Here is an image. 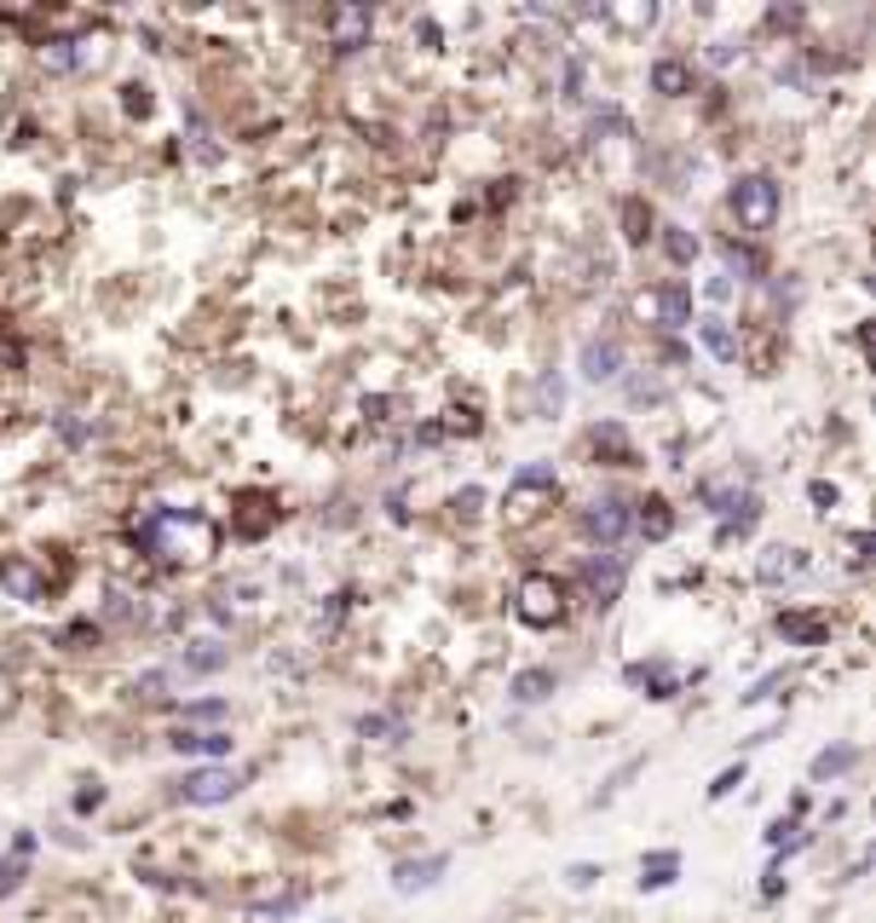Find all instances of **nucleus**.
Segmentation results:
<instances>
[{
  "label": "nucleus",
  "mask_w": 876,
  "mask_h": 923,
  "mask_svg": "<svg viewBox=\"0 0 876 923\" xmlns=\"http://www.w3.org/2000/svg\"><path fill=\"white\" fill-rule=\"evenodd\" d=\"M370 733L375 739H398V721L393 716H363V739H370Z\"/></svg>",
  "instance_id": "c756f323"
},
{
  "label": "nucleus",
  "mask_w": 876,
  "mask_h": 923,
  "mask_svg": "<svg viewBox=\"0 0 876 923\" xmlns=\"http://www.w3.org/2000/svg\"><path fill=\"white\" fill-rule=\"evenodd\" d=\"M635 312L646 317V324H658V329H686V324H692V289H686V284L646 289V295L635 300Z\"/></svg>",
  "instance_id": "423d86ee"
},
{
  "label": "nucleus",
  "mask_w": 876,
  "mask_h": 923,
  "mask_svg": "<svg viewBox=\"0 0 876 923\" xmlns=\"http://www.w3.org/2000/svg\"><path fill=\"white\" fill-rule=\"evenodd\" d=\"M623 370V347L617 340H583V375L588 381H611Z\"/></svg>",
  "instance_id": "ddd939ff"
},
{
  "label": "nucleus",
  "mask_w": 876,
  "mask_h": 923,
  "mask_svg": "<svg viewBox=\"0 0 876 923\" xmlns=\"http://www.w3.org/2000/svg\"><path fill=\"white\" fill-rule=\"evenodd\" d=\"M779 635L790 640V647H819V640L830 635V618L825 612H779Z\"/></svg>",
  "instance_id": "9b49d317"
},
{
  "label": "nucleus",
  "mask_w": 876,
  "mask_h": 923,
  "mask_svg": "<svg viewBox=\"0 0 876 923\" xmlns=\"http://www.w3.org/2000/svg\"><path fill=\"white\" fill-rule=\"evenodd\" d=\"M110 58V29H87V35H52V41H40V64L52 75L64 70H98Z\"/></svg>",
  "instance_id": "f03ea898"
},
{
  "label": "nucleus",
  "mask_w": 876,
  "mask_h": 923,
  "mask_svg": "<svg viewBox=\"0 0 876 923\" xmlns=\"http://www.w3.org/2000/svg\"><path fill=\"white\" fill-rule=\"evenodd\" d=\"M651 87L675 98V93H686V87H692V70L681 64V58H658V64H651Z\"/></svg>",
  "instance_id": "f3484780"
},
{
  "label": "nucleus",
  "mask_w": 876,
  "mask_h": 923,
  "mask_svg": "<svg viewBox=\"0 0 876 923\" xmlns=\"http://www.w3.org/2000/svg\"><path fill=\"white\" fill-rule=\"evenodd\" d=\"M226 658H231V647H219V640H202L196 652H185V664H179V670H185V675H208V670L226 664Z\"/></svg>",
  "instance_id": "5701e85b"
},
{
  "label": "nucleus",
  "mask_w": 876,
  "mask_h": 923,
  "mask_svg": "<svg viewBox=\"0 0 876 923\" xmlns=\"http://www.w3.org/2000/svg\"><path fill=\"white\" fill-rule=\"evenodd\" d=\"M514 612L531 630H548V624H560V618H565V589L548 572H525L519 589H514Z\"/></svg>",
  "instance_id": "7ed1b4c3"
},
{
  "label": "nucleus",
  "mask_w": 876,
  "mask_h": 923,
  "mask_svg": "<svg viewBox=\"0 0 876 923\" xmlns=\"http://www.w3.org/2000/svg\"><path fill=\"white\" fill-rule=\"evenodd\" d=\"M628 681L646 687V698H669L681 687V670L675 664H628Z\"/></svg>",
  "instance_id": "4468645a"
},
{
  "label": "nucleus",
  "mask_w": 876,
  "mask_h": 923,
  "mask_svg": "<svg viewBox=\"0 0 876 923\" xmlns=\"http://www.w3.org/2000/svg\"><path fill=\"white\" fill-rule=\"evenodd\" d=\"M560 405H565V381H560V375H542V387H537V410H542V416H554Z\"/></svg>",
  "instance_id": "a878e982"
},
{
  "label": "nucleus",
  "mask_w": 876,
  "mask_h": 923,
  "mask_svg": "<svg viewBox=\"0 0 876 923\" xmlns=\"http://www.w3.org/2000/svg\"><path fill=\"white\" fill-rule=\"evenodd\" d=\"M635 526H640L646 537H669L675 514H669V503H658V496H651V503H640V519H635Z\"/></svg>",
  "instance_id": "b1692460"
},
{
  "label": "nucleus",
  "mask_w": 876,
  "mask_h": 923,
  "mask_svg": "<svg viewBox=\"0 0 876 923\" xmlns=\"http://www.w3.org/2000/svg\"><path fill=\"white\" fill-rule=\"evenodd\" d=\"M370 7H335L329 12V35H335V52H358L370 47Z\"/></svg>",
  "instance_id": "1a4fd4ad"
},
{
  "label": "nucleus",
  "mask_w": 876,
  "mask_h": 923,
  "mask_svg": "<svg viewBox=\"0 0 876 923\" xmlns=\"http://www.w3.org/2000/svg\"><path fill=\"white\" fill-rule=\"evenodd\" d=\"M739 786H744V768H727L716 786H709V796H727V791H739Z\"/></svg>",
  "instance_id": "7c9ffc66"
},
{
  "label": "nucleus",
  "mask_w": 876,
  "mask_h": 923,
  "mask_svg": "<svg viewBox=\"0 0 876 923\" xmlns=\"http://www.w3.org/2000/svg\"><path fill=\"white\" fill-rule=\"evenodd\" d=\"M29 849H35V837L24 831V837H17V849H12L7 860H0V895H12V889H17V877H24V866H29Z\"/></svg>",
  "instance_id": "aec40b11"
},
{
  "label": "nucleus",
  "mask_w": 876,
  "mask_h": 923,
  "mask_svg": "<svg viewBox=\"0 0 876 923\" xmlns=\"http://www.w3.org/2000/svg\"><path fill=\"white\" fill-rule=\"evenodd\" d=\"M623 226H628V243H646V237H651V214H646L640 203H628V208H623Z\"/></svg>",
  "instance_id": "bb28decb"
},
{
  "label": "nucleus",
  "mask_w": 876,
  "mask_h": 923,
  "mask_svg": "<svg viewBox=\"0 0 876 923\" xmlns=\"http://www.w3.org/2000/svg\"><path fill=\"white\" fill-rule=\"evenodd\" d=\"M732 214H739L744 231H772V219H779V185H772L767 173H744L739 185H732Z\"/></svg>",
  "instance_id": "20e7f679"
},
{
  "label": "nucleus",
  "mask_w": 876,
  "mask_h": 923,
  "mask_svg": "<svg viewBox=\"0 0 876 923\" xmlns=\"http://www.w3.org/2000/svg\"><path fill=\"white\" fill-rule=\"evenodd\" d=\"M675 872H681V854H675V849L646 854V860H640V889H663V883H675Z\"/></svg>",
  "instance_id": "dca6fc26"
},
{
  "label": "nucleus",
  "mask_w": 876,
  "mask_h": 923,
  "mask_svg": "<svg viewBox=\"0 0 876 923\" xmlns=\"http://www.w3.org/2000/svg\"><path fill=\"white\" fill-rule=\"evenodd\" d=\"M807 566L802 560V549H772L767 560H761V584H779V577H796Z\"/></svg>",
  "instance_id": "412c9836"
},
{
  "label": "nucleus",
  "mask_w": 876,
  "mask_h": 923,
  "mask_svg": "<svg viewBox=\"0 0 876 923\" xmlns=\"http://www.w3.org/2000/svg\"><path fill=\"white\" fill-rule=\"evenodd\" d=\"M133 537L168 566H202V560L219 554V526L196 508H151L133 526Z\"/></svg>",
  "instance_id": "f257e3e1"
},
{
  "label": "nucleus",
  "mask_w": 876,
  "mask_h": 923,
  "mask_svg": "<svg viewBox=\"0 0 876 923\" xmlns=\"http://www.w3.org/2000/svg\"><path fill=\"white\" fill-rule=\"evenodd\" d=\"M173 751L179 756H219V751H231V733H173Z\"/></svg>",
  "instance_id": "6ab92c4d"
},
{
  "label": "nucleus",
  "mask_w": 876,
  "mask_h": 923,
  "mask_svg": "<svg viewBox=\"0 0 876 923\" xmlns=\"http://www.w3.org/2000/svg\"><path fill=\"white\" fill-rule=\"evenodd\" d=\"M595 877H600V866H572V872H565V883H572V889H588Z\"/></svg>",
  "instance_id": "2f4dec72"
},
{
  "label": "nucleus",
  "mask_w": 876,
  "mask_h": 923,
  "mask_svg": "<svg viewBox=\"0 0 876 923\" xmlns=\"http://www.w3.org/2000/svg\"><path fill=\"white\" fill-rule=\"evenodd\" d=\"M0 589H12L17 600H47V572H35L29 560H0Z\"/></svg>",
  "instance_id": "f8f14e48"
},
{
  "label": "nucleus",
  "mask_w": 876,
  "mask_h": 923,
  "mask_svg": "<svg viewBox=\"0 0 876 923\" xmlns=\"http://www.w3.org/2000/svg\"><path fill=\"white\" fill-rule=\"evenodd\" d=\"M628 526H635V519H628V508L617 503V496H600V503L583 514V531H588V537H600L605 549H617L623 537H628Z\"/></svg>",
  "instance_id": "6e6552de"
},
{
  "label": "nucleus",
  "mask_w": 876,
  "mask_h": 923,
  "mask_svg": "<svg viewBox=\"0 0 876 923\" xmlns=\"http://www.w3.org/2000/svg\"><path fill=\"white\" fill-rule=\"evenodd\" d=\"M242 791V774L231 768H191L179 779V802H191V808H214V802H231Z\"/></svg>",
  "instance_id": "0eeeda50"
},
{
  "label": "nucleus",
  "mask_w": 876,
  "mask_h": 923,
  "mask_svg": "<svg viewBox=\"0 0 876 923\" xmlns=\"http://www.w3.org/2000/svg\"><path fill=\"white\" fill-rule=\"evenodd\" d=\"M444 866H451V860H444V854H427V860H404V866L393 872V883H398L404 895H410V889H427V883H439V872H444Z\"/></svg>",
  "instance_id": "2eb2a0df"
},
{
  "label": "nucleus",
  "mask_w": 876,
  "mask_h": 923,
  "mask_svg": "<svg viewBox=\"0 0 876 923\" xmlns=\"http://www.w3.org/2000/svg\"><path fill=\"white\" fill-rule=\"evenodd\" d=\"M721 254H727V266H732V272H739V277H756V272H761V260H756V254H749V249H739V243H727Z\"/></svg>",
  "instance_id": "c85d7f7f"
},
{
  "label": "nucleus",
  "mask_w": 876,
  "mask_h": 923,
  "mask_svg": "<svg viewBox=\"0 0 876 923\" xmlns=\"http://www.w3.org/2000/svg\"><path fill=\"white\" fill-rule=\"evenodd\" d=\"M663 249H669V254H675V260H681V266H686V260H692V254H698V237H686L681 226H669V237H663Z\"/></svg>",
  "instance_id": "cd10ccee"
},
{
  "label": "nucleus",
  "mask_w": 876,
  "mask_h": 923,
  "mask_svg": "<svg viewBox=\"0 0 876 923\" xmlns=\"http://www.w3.org/2000/svg\"><path fill=\"white\" fill-rule=\"evenodd\" d=\"M698 329H704V347H709V352H716V358H721V364H732V358H739V340H732V329L721 324V317H704V324H698Z\"/></svg>",
  "instance_id": "4be33fe9"
},
{
  "label": "nucleus",
  "mask_w": 876,
  "mask_h": 923,
  "mask_svg": "<svg viewBox=\"0 0 876 923\" xmlns=\"http://www.w3.org/2000/svg\"><path fill=\"white\" fill-rule=\"evenodd\" d=\"M185 716H196V721H208V716H226V705H219V698H202V705H191Z\"/></svg>",
  "instance_id": "473e14b6"
},
{
  "label": "nucleus",
  "mask_w": 876,
  "mask_h": 923,
  "mask_svg": "<svg viewBox=\"0 0 876 923\" xmlns=\"http://www.w3.org/2000/svg\"><path fill=\"white\" fill-rule=\"evenodd\" d=\"M548 693H554V670H519L514 675V698H519V705H542Z\"/></svg>",
  "instance_id": "a211bd4d"
},
{
  "label": "nucleus",
  "mask_w": 876,
  "mask_h": 923,
  "mask_svg": "<svg viewBox=\"0 0 876 923\" xmlns=\"http://www.w3.org/2000/svg\"><path fill=\"white\" fill-rule=\"evenodd\" d=\"M588 595H595V607H611V600L623 595V554H600V560H588Z\"/></svg>",
  "instance_id": "9d476101"
},
{
  "label": "nucleus",
  "mask_w": 876,
  "mask_h": 923,
  "mask_svg": "<svg viewBox=\"0 0 876 923\" xmlns=\"http://www.w3.org/2000/svg\"><path fill=\"white\" fill-rule=\"evenodd\" d=\"M554 491H560L554 468H548V462H531V468H519L514 486H507V514H514V519H537Z\"/></svg>",
  "instance_id": "39448f33"
},
{
  "label": "nucleus",
  "mask_w": 876,
  "mask_h": 923,
  "mask_svg": "<svg viewBox=\"0 0 876 923\" xmlns=\"http://www.w3.org/2000/svg\"><path fill=\"white\" fill-rule=\"evenodd\" d=\"M853 762H860V756H853L848 745H842V751H825L819 762H813V779H837V774H848V768H853Z\"/></svg>",
  "instance_id": "393cba45"
}]
</instances>
